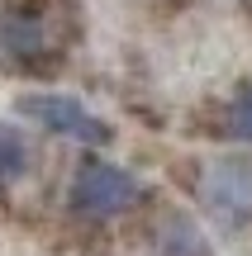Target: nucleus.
<instances>
[{
  "mask_svg": "<svg viewBox=\"0 0 252 256\" xmlns=\"http://www.w3.org/2000/svg\"><path fill=\"white\" fill-rule=\"evenodd\" d=\"M67 204L81 218H119V214H129L138 204V180L124 166L91 156V162L76 166L72 185H67Z\"/></svg>",
  "mask_w": 252,
  "mask_h": 256,
  "instance_id": "f257e3e1",
  "label": "nucleus"
},
{
  "mask_svg": "<svg viewBox=\"0 0 252 256\" xmlns=\"http://www.w3.org/2000/svg\"><path fill=\"white\" fill-rule=\"evenodd\" d=\"M15 114L29 119L34 128H43V133L72 138V142H86V147L110 142V124L100 114H91L81 100H72V95H19Z\"/></svg>",
  "mask_w": 252,
  "mask_h": 256,
  "instance_id": "f03ea898",
  "label": "nucleus"
},
{
  "mask_svg": "<svg viewBox=\"0 0 252 256\" xmlns=\"http://www.w3.org/2000/svg\"><path fill=\"white\" fill-rule=\"evenodd\" d=\"M200 200L214 214L224 228H243L252 218V162H214L205 171V185H200Z\"/></svg>",
  "mask_w": 252,
  "mask_h": 256,
  "instance_id": "7ed1b4c3",
  "label": "nucleus"
},
{
  "mask_svg": "<svg viewBox=\"0 0 252 256\" xmlns=\"http://www.w3.org/2000/svg\"><path fill=\"white\" fill-rule=\"evenodd\" d=\"M29 171V142L15 124H0V185H15Z\"/></svg>",
  "mask_w": 252,
  "mask_h": 256,
  "instance_id": "20e7f679",
  "label": "nucleus"
},
{
  "mask_svg": "<svg viewBox=\"0 0 252 256\" xmlns=\"http://www.w3.org/2000/svg\"><path fill=\"white\" fill-rule=\"evenodd\" d=\"M38 43H43V28H38L34 14H10V19H5V48H10V52L29 57Z\"/></svg>",
  "mask_w": 252,
  "mask_h": 256,
  "instance_id": "39448f33",
  "label": "nucleus"
},
{
  "mask_svg": "<svg viewBox=\"0 0 252 256\" xmlns=\"http://www.w3.org/2000/svg\"><path fill=\"white\" fill-rule=\"evenodd\" d=\"M224 128H228V138H238V142H252V86H243V90L228 100Z\"/></svg>",
  "mask_w": 252,
  "mask_h": 256,
  "instance_id": "423d86ee",
  "label": "nucleus"
}]
</instances>
